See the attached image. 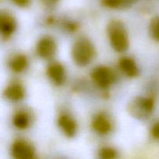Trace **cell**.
Instances as JSON below:
<instances>
[{"label":"cell","instance_id":"19","mask_svg":"<svg viewBox=\"0 0 159 159\" xmlns=\"http://www.w3.org/2000/svg\"><path fill=\"white\" fill-rule=\"evenodd\" d=\"M65 27L68 30L71 31V32H74V31H76L78 30V24L76 23H73V22H68V23H66L65 25Z\"/></svg>","mask_w":159,"mask_h":159},{"label":"cell","instance_id":"11","mask_svg":"<svg viewBox=\"0 0 159 159\" xmlns=\"http://www.w3.org/2000/svg\"><path fill=\"white\" fill-rule=\"evenodd\" d=\"M24 88L19 83H12L6 87L3 91V96L10 101H20L24 98Z\"/></svg>","mask_w":159,"mask_h":159},{"label":"cell","instance_id":"21","mask_svg":"<svg viewBox=\"0 0 159 159\" xmlns=\"http://www.w3.org/2000/svg\"><path fill=\"white\" fill-rule=\"evenodd\" d=\"M44 4L48 5V6H54L56 3L59 2V0H42Z\"/></svg>","mask_w":159,"mask_h":159},{"label":"cell","instance_id":"22","mask_svg":"<svg viewBox=\"0 0 159 159\" xmlns=\"http://www.w3.org/2000/svg\"><path fill=\"white\" fill-rule=\"evenodd\" d=\"M0 1H1V0H0Z\"/></svg>","mask_w":159,"mask_h":159},{"label":"cell","instance_id":"6","mask_svg":"<svg viewBox=\"0 0 159 159\" xmlns=\"http://www.w3.org/2000/svg\"><path fill=\"white\" fill-rule=\"evenodd\" d=\"M11 153L16 159H32L34 157V147L24 140H16L11 147Z\"/></svg>","mask_w":159,"mask_h":159},{"label":"cell","instance_id":"12","mask_svg":"<svg viewBox=\"0 0 159 159\" xmlns=\"http://www.w3.org/2000/svg\"><path fill=\"white\" fill-rule=\"evenodd\" d=\"M119 67L121 71L130 78L136 77L139 73L136 62L129 57H123L119 61Z\"/></svg>","mask_w":159,"mask_h":159},{"label":"cell","instance_id":"10","mask_svg":"<svg viewBox=\"0 0 159 159\" xmlns=\"http://www.w3.org/2000/svg\"><path fill=\"white\" fill-rule=\"evenodd\" d=\"M92 127L96 133L101 135L107 134L112 130L111 122L104 113H99L95 116Z\"/></svg>","mask_w":159,"mask_h":159},{"label":"cell","instance_id":"20","mask_svg":"<svg viewBox=\"0 0 159 159\" xmlns=\"http://www.w3.org/2000/svg\"><path fill=\"white\" fill-rule=\"evenodd\" d=\"M12 2L20 7H26L29 5L30 0H12Z\"/></svg>","mask_w":159,"mask_h":159},{"label":"cell","instance_id":"3","mask_svg":"<svg viewBox=\"0 0 159 159\" xmlns=\"http://www.w3.org/2000/svg\"><path fill=\"white\" fill-rule=\"evenodd\" d=\"M155 108V100L152 97H138L129 105V112L138 119L148 117Z\"/></svg>","mask_w":159,"mask_h":159},{"label":"cell","instance_id":"18","mask_svg":"<svg viewBox=\"0 0 159 159\" xmlns=\"http://www.w3.org/2000/svg\"><path fill=\"white\" fill-rule=\"evenodd\" d=\"M151 134L155 139L159 140V122L152 126V129H151Z\"/></svg>","mask_w":159,"mask_h":159},{"label":"cell","instance_id":"8","mask_svg":"<svg viewBox=\"0 0 159 159\" xmlns=\"http://www.w3.org/2000/svg\"><path fill=\"white\" fill-rule=\"evenodd\" d=\"M48 78L56 85H63L65 81V70L61 64L58 62L52 63L47 69Z\"/></svg>","mask_w":159,"mask_h":159},{"label":"cell","instance_id":"14","mask_svg":"<svg viewBox=\"0 0 159 159\" xmlns=\"http://www.w3.org/2000/svg\"><path fill=\"white\" fill-rule=\"evenodd\" d=\"M30 123L29 114L26 112L20 110L14 114L12 117V124L18 130H25L27 128Z\"/></svg>","mask_w":159,"mask_h":159},{"label":"cell","instance_id":"17","mask_svg":"<svg viewBox=\"0 0 159 159\" xmlns=\"http://www.w3.org/2000/svg\"><path fill=\"white\" fill-rule=\"evenodd\" d=\"M99 156L102 159H113L116 157V152L111 148H103L99 151Z\"/></svg>","mask_w":159,"mask_h":159},{"label":"cell","instance_id":"16","mask_svg":"<svg viewBox=\"0 0 159 159\" xmlns=\"http://www.w3.org/2000/svg\"><path fill=\"white\" fill-rule=\"evenodd\" d=\"M149 33L154 40L159 42V16L152 19L149 25Z\"/></svg>","mask_w":159,"mask_h":159},{"label":"cell","instance_id":"9","mask_svg":"<svg viewBox=\"0 0 159 159\" xmlns=\"http://www.w3.org/2000/svg\"><path fill=\"white\" fill-rule=\"evenodd\" d=\"M59 127L68 138H72L77 132V124L72 117L68 114H61L57 120Z\"/></svg>","mask_w":159,"mask_h":159},{"label":"cell","instance_id":"4","mask_svg":"<svg viewBox=\"0 0 159 159\" xmlns=\"http://www.w3.org/2000/svg\"><path fill=\"white\" fill-rule=\"evenodd\" d=\"M17 27L15 17L9 12L0 9V37L3 40H8L15 33Z\"/></svg>","mask_w":159,"mask_h":159},{"label":"cell","instance_id":"15","mask_svg":"<svg viewBox=\"0 0 159 159\" xmlns=\"http://www.w3.org/2000/svg\"><path fill=\"white\" fill-rule=\"evenodd\" d=\"M136 0H102V3L110 9H123L133 5Z\"/></svg>","mask_w":159,"mask_h":159},{"label":"cell","instance_id":"13","mask_svg":"<svg viewBox=\"0 0 159 159\" xmlns=\"http://www.w3.org/2000/svg\"><path fill=\"white\" fill-rule=\"evenodd\" d=\"M9 68L13 72L20 73L24 71L28 65V59L24 54H17L9 61Z\"/></svg>","mask_w":159,"mask_h":159},{"label":"cell","instance_id":"7","mask_svg":"<svg viewBox=\"0 0 159 159\" xmlns=\"http://www.w3.org/2000/svg\"><path fill=\"white\" fill-rule=\"evenodd\" d=\"M36 51L37 54L41 58L51 59L55 54L57 51V44L56 42L52 37H43L40 39L37 43L36 47Z\"/></svg>","mask_w":159,"mask_h":159},{"label":"cell","instance_id":"2","mask_svg":"<svg viewBox=\"0 0 159 159\" xmlns=\"http://www.w3.org/2000/svg\"><path fill=\"white\" fill-rule=\"evenodd\" d=\"M107 34L112 48L120 53L128 49L129 39L124 24L118 20H113L107 26Z\"/></svg>","mask_w":159,"mask_h":159},{"label":"cell","instance_id":"1","mask_svg":"<svg viewBox=\"0 0 159 159\" xmlns=\"http://www.w3.org/2000/svg\"><path fill=\"white\" fill-rule=\"evenodd\" d=\"M96 55V50L89 40L85 37L78 39L71 48V56L79 66L88 65Z\"/></svg>","mask_w":159,"mask_h":159},{"label":"cell","instance_id":"5","mask_svg":"<svg viewBox=\"0 0 159 159\" xmlns=\"http://www.w3.org/2000/svg\"><path fill=\"white\" fill-rule=\"evenodd\" d=\"M91 76L95 83L102 89L110 87L115 80L114 73L110 68L106 66H99L95 68Z\"/></svg>","mask_w":159,"mask_h":159}]
</instances>
